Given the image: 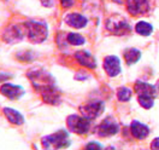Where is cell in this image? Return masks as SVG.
Masks as SVG:
<instances>
[{
	"label": "cell",
	"instance_id": "ba28073f",
	"mask_svg": "<svg viewBox=\"0 0 159 150\" xmlns=\"http://www.w3.org/2000/svg\"><path fill=\"white\" fill-rule=\"evenodd\" d=\"M119 130L118 123L116 122V120L112 116H107L106 119H104V121L98 126V134L100 137H110L116 134Z\"/></svg>",
	"mask_w": 159,
	"mask_h": 150
},
{
	"label": "cell",
	"instance_id": "30bf717a",
	"mask_svg": "<svg viewBox=\"0 0 159 150\" xmlns=\"http://www.w3.org/2000/svg\"><path fill=\"white\" fill-rule=\"evenodd\" d=\"M128 11L133 16L143 15L149 10L148 0H127Z\"/></svg>",
	"mask_w": 159,
	"mask_h": 150
},
{
	"label": "cell",
	"instance_id": "5b68a950",
	"mask_svg": "<svg viewBox=\"0 0 159 150\" xmlns=\"http://www.w3.org/2000/svg\"><path fill=\"white\" fill-rule=\"evenodd\" d=\"M90 120L86 119L84 116L79 115H70L66 119L68 128L74 133L77 134H86L90 128Z\"/></svg>",
	"mask_w": 159,
	"mask_h": 150
},
{
	"label": "cell",
	"instance_id": "d4e9b609",
	"mask_svg": "<svg viewBox=\"0 0 159 150\" xmlns=\"http://www.w3.org/2000/svg\"><path fill=\"white\" fill-rule=\"evenodd\" d=\"M76 0H60V4L64 9H70L71 6H74Z\"/></svg>",
	"mask_w": 159,
	"mask_h": 150
},
{
	"label": "cell",
	"instance_id": "484cf974",
	"mask_svg": "<svg viewBox=\"0 0 159 150\" xmlns=\"http://www.w3.org/2000/svg\"><path fill=\"white\" fill-rule=\"evenodd\" d=\"M86 149H102V145L97 142H90L86 145Z\"/></svg>",
	"mask_w": 159,
	"mask_h": 150
},
{
	"label": "cell",
	"instance_id": "52a82bcc",
	"mask_svg": "<svg viewBox=\"0 0 159 150\" xmlns=\"http://www.w3.org/2000/svg\"><path fill=\"white\" fill-rule=\"evenodd\" d=\"M25 34H27L25 26L16 24V26H11V27L5 29L4 34H2V39L9 44H15V42H18L22 40Z\"/></svg>",
	"mask_w": 159,
	"mask_h": 150
},
{
	"label": "cell",
	"instance_id": "6da1fadb",
	"mask_svg": "<svg viewBox=\"0 0 159 150\" xmlns=\"http://www.w3.org/2000/svg\"><path fill=\"white\" fill-rule=\"evenodd\" d=\"M27 76L31 81L33 86L38 91L42 92L46 89H50L52 86H56V80L48 71L43 70L42 68H33L28 70Z\"/></svg>",
	"mask_w": 159,
	"mask_h": 150
},
{
	"label": "cell",
	"instance_id": "3957f363",
	"mask_svg": "<svg viewBox=\"0 0 159 150\" xmlns=\"http://www.w3.org/2000/svg\"><path fill=\"white\" fill-rule=\"evenodd\" d=\"M42 147L46 149H63V148H68L70 145L69 134L65 130H60L51 136L43 137L41 139Z\"/></svg>",
	"mask_w": 159,
	"mask_h": 150
},
{
	"label": "cell",
	"instance_id": "83f0119b",
	"mask_svg": "<svg viewBox=\"0 0 159 150\" xmlns=\"http://www.w3.org/2000/svg\"><path fill=\"white\" fill-rule=\"evenodd\" d=\"M153 149H159V138H156V139L152 142V145H151Z\"/></svg>",
	"mask_w": 159,
	"mask_h": 150
},
{
	"label": "cell",
	"instance_id": "8fae6325",
	"mask_svg": "<svg viewBox=\"0 0 159 150\" xmlns=\"http://www.w3.org/2000/svg\"><path fill=\"white\" fill-rule=\"evenodd\" d=\"M104 69L109 76H117L120 73V60L117 56H107L104 60Z\"/></svg>",
	"mask_w": 159,
	"mask_h": 150
},
{
	"label": "cell",
	"instance_id": "e0dca14e",
	"mask_svg": "<svg viewBox=\"0 0 159 150\" xmlns=\"http://www.w3.org/2000/svg\"><path fill=\"white\" fill-rule=\"evenodd\" d=\"M134 90L138 93V96H140V94H151V96H154L156 94V87L147 84V82H142V81H136Z\"/></svg>",
	"mask_w": 159,
	"mask_h": 150
},
{
	"label": "cell",
	"instance_id": "8992f818",
	"mask_svg": "<svg viewBox=\"0 0 159 150\" xmlns=\"http://www.w3.org/2000/svg\"><path fill=\"white\" fill-rule=\"evenodd\" d=\"M104 109H105L104 103L100 100L88 102V103H84L83 105L80 107V111H81L82 116H84L88 120H95L104 111Z\"/></svg>",
	"mask_w": 159,
	"mask_h": 150
},
{
	"label": "cell",
	"instance_id": "ac0fdd59",
	"mask_svg": "<svg viewBox=\"0 0 159 150\" xmlns=\"http://www.w3.org/2000/svg\"><path fill=\"white\" fill-rule=\"evenodd\" d=\"M124 58H125V62H127V64H134V63H136L138 60L141 58V52H140L138 49H128V50L124 51Z\"/></svg>",
	"mask_w": 159,
	"mask_h": 150
},
{
	"label": "cell",
	"instance_id": "ffe728a7",
	"mask_svg": "<svg viewBox=\"0 0 159 150\" xmlns=\"http://www.w3.org/2000/svg\"><path fill=\"white\" fill-rule=\"evenodd\" d=\"M135 30H136V33H139L140 35L147 36L153 31V27L147 22H139L136 24V27H135Z\"/></svg>",
	"mask_w": 159,
	"mask_h": 150
},
{
	"label": "cell",
	"instance_id": "44dd1931",
	"mask_svg": "<svg viewBox=\"0 0 159 150\" xmlns=\"http://www.w3.org/2000/svg\"><path fill=\"white\" fill-rule=\"evenodd\" d=\"M139 103L141 107H143L145 109H149L153 107L154 103V96L151 94H140L139 96Z\"/></svg>",
	"mask_w": 159,
	"mask_h": 150
},
{
	"label": "cell",
	"instance_id": "603a6c76",
	"mask_svg": "<svg viewBox=\"0 0 159 150\" xmlns=\"http://www.w3.org/2000/svg\"><path fill=\"white\" fill-rule=\"evenodd\" d=\"M31 51H20L18 53H16V58H18L20 60H31L35 58V55H31Z\"/></svg>",
	"mask_w": 159,
	"mask_h": 150
},
{
	"label": "cell",
	"instance_id": "7c38bea8",
	"mask_svg": "<svg viewBox=\"0 0 159 150\" xmlns=\"http://www.w3.org/2000/svg\"><path fill=\"white\" fill-rule=\"evenodd\" d=\"M75 58L81 65H83L86 68H89V69H95L97 68V60L88 51H77L75 53Z\"/></svg>",
	"mask_w": 159,
	"mask_h": 150
},
{
	"label": "cell",
	"instance_id": "4fadbf2b",
	"mask_svg": "<svg viewBox=\"0 0 159 150\" xmlns=\"http://www.w3.org/2000/svg\"><path fill=\"white\" fill-rule=\"evenodd\" d=\"M64 21H65V23H66L68 26L72 27V28H76V29L84 28V27L87 26V23H88L87 18H86L83 15H81V13H75V12L66 15Z\"/></svg>",
	"mask_w": 159,
	"mask_h": 150
},
{
	"label": "cell",
	"instance_id": "9c48e42d",
	"mask_svg": "<svg viewBox=\"0 0 159 150\" xmlns=\"http://www.w3.org/2000/svg\"><path fill=\"white\" fill-rule=\"evenodd\" d=\"M0 93L5 97H7L9 99H20V97L24 94L23 87H20L18 85H13L10 82H4L0 86Z\"/></svg>",
	"mask_w": 159,
	"mask_h": 150
},
{
	"label": "cell",
	"instance_id": "d6986e66",
	"mask_svg": "<svg viewBox=\"0 0 159 150\" xmlns=\"http://www.w3.org/2000/svg\"><path fill=\"white\" fill-rule=\"evenodd\" d=\"M66 40L72 46H80V45H83L86 42V39L81 34H77V33H69L68 36H66Z\"/></svg>",
	"mask_w": 159,
	"mask_h": 150
},
{
	"label": "cell",
	"instance_id": "2e32d148",
	"mask_svg": "<svg viewBox=\"0 0 159 150\" xmlns=\"http://www.w3.org/2000/svg\"><path fill=\"white\" fill-rule=\"evenodd\" d=\"M4 115L6 116V119L10 121L12 125H17L20 126L24 122V116L20 114V111L12 108H4Z\"/></svg>",
	"mask_w": 159,
	"mask_h": 150
},
{
	"label": "cell",
	"instance_id": "4316f807",
	"mask_svg": "<svg viewBox=\"0 0 159 150\" xmlns=\"http://www.w3.org/2000/svg\"><path fill=\"white\" fill-rule=\"evenodd\" d=\"M42 5L46 6V7H52L53 4H54V0H41Z\"/></svg>",
	"mask_w": 159,
	"mask_h": 150
},
{
	"label": "cell",
	"instance_id": "9a60e30c",
	"mask_svg": "<svg viewBox=\"0 0 159 150\" xmlns=\"http://www.w3.org/2000/svg\"><path fill=\"white\" fill-rule=\"evenodd\" d=\"M130 131H131V134L136 139H145L149 133L148 127L139 121H133V123L130 126Z\"/></svg>",
	"mask_w": 159,
	"mask_h": 150
},
{
	"label": "cell",
	"instance_id": "f546056e",
	"mask_svg": "<svg viewBox=\"0 0 159 150\" xmlns=\"http://www.w3.org/2000/svg\"><path fill=\"white\" fill-rule=\"evenodd\" d=\"M157 89L159 90V80H158V82H157Z\"/></svg>",
	"mask_w": 159,
	"mask_h": 150
},
{
	"label": "cell",
	"instance_id": "7402d4cb",
	"mask_svg": "<svg viewBox=\"0 0 159 150\" xmlns=\"http://www.w3.org/2000/svg\"><path fill=\"white\" fill-rule=\"evenodd\" d=\"M117 97L120 102H128L131 98V91L127 87H120L117 91Z\"/></svg>",
	"mask_w": 159,
	"mask_h": 150
},
{
	"label": "cell",
	"instance_id": "f1b7e54d",
	"mask_svg": "<svg viewBox=\"0 0 159 150\" xmlns=\"http://www.w3.org/2000/svg\"><path fill=\"white\" fill-rule=\"evenodd\" d=\"M113 2H116V4H123L124 2V0H112Z\"/></svg>",
	"mask_w": 159,
	"mask_h": 150
},
{
	"label": "cell",
	"instance_id": "5bb4252c",
	"mask_svg": "<svg viewBox=\"0 0 159 150\" xmlns=\"http://www.w3.org/2000/svg\"><path fill=\"white\" fill-rule=\"evenodd\" d=\"M41 96H42V99L43 102L52 104V105H56V104H59L60 102V92L56 86H52L50 89H46L41 92Z\"/></svg>",
	"mask_w": 159,
	"mask_h": 150
},
{
	"label": "cell",
	"instance_id": "7a4b0ae2",
	"mask_svg": "<svg viewBox=\"0 0 159 150\" xmlns=\"http://www.w3.org/2000/svg\"><path fill=\"white\" fill-rule=\"evenodd\" d=\"M27 35L29 40L34 44H41L48 36V28L47 24L39 22V21H28L24 23Z\"/></svg>",
	"mask_w": 159,
	"mask_h": 150
},
{
	"label": "cell",
	"instance_id": "277c9868",
	"mask_svg": "<svg viewBox=\"0 0 159 150\" xmlns=\"http://www.w3.org/2000/svg\"><path fill=\"white\" fill-rule=\"evenodd\" d=\"M106 28L110 33H112L115 35H118V36L127 35L131 31L129 23L118 15L111 16L109 20L106 21Z\"/></svg>",
	"mask_w": 159,
	"mask_h": 150
},
{
	"label": "cell",
	"instance_id": "cb8c5ba5",
	"mask_svg": "<svg viewBox=\"0 0 159 150\" xmlns=\"http://www.w3.org/2000/svg\"><path fill=\"white\" fill-rule=\"evenodd\" d=\"M88 78H89V75H88L86 71H83V70L79 71V73L75 75V79H76V80H86V79H88Z\"/></svg>",
	"mask_w": 159,
	"mask_h": 150
}]
</instances>
